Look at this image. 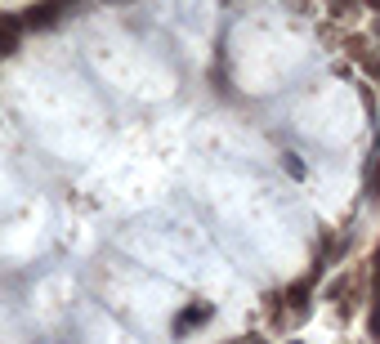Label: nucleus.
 <instances>
[{"label": "nucleus", "mask_w": 380, "mask_h": 344, "mask_svg": "<svg viewBox=\"0 0 380 344\" xmlns=\"http://www.w3.org/2000/svg\"><path fill=\"white\" fill-rule=\"evenodd\" d=\"M376 188H380V175H376Z\"/></svg>", "instance_id": "5"}, {"label": "nucleus", "mask_w": 380, "mask_h": 344, "mask_svg": "<svg viewBox=\"0 0 380 344\" xmlns=\"http://www.w3.org/2000/svg\"><path fill=\"white\" fill-rule=\"evenodd\" d=\"M50 5H63V0H50Z\"/></svg>", "instance_id": "4"}, {"label": "nucleus", "mask_w": 380, "mask_h": 344, "mask_svg": "<svg viewBox=\"0 0 380 344\" xmlns=\"http://www.w3.org/2000/svg\"><path fill=\"white\" fill-rule=\"evenodd\" d=\"M54 18H59V5H41V9H32L23 23H27V27H50Z\"/></svg>", "instance_id": "2"}, {"label": "nucleus", "mask_w": 380, "mask_h": 344, "mask_svg": "<svg viewBox=\"0 0 380 344\" xmlns=\"http://www.w3.org/2000/svg\"><path fill=\"white\" fill-rule=\"evenodd\" d=\"M18 36H23V18L0 14V54H14L18 50Z\"/></svg>", "instance_id": "1"}, {"label": "nucleus", "mask_w": 380, "mask_h": 344, "mask_svg": "<svg viewBox=\"0 0 380 344\" xmlns=\"http://www.w3.org/2000/svg\"><path fill=\"white\" fill-rule=\"evenodd\" d=\"M251 344H264V340H251Z\"/></svg>", "instance_id": "6"}, {"label": "nucleus", "mask_w": 380, "mask_h": 344, "mask_svg": "<svg viewBox=\"0 0 380 344\" xmlns=\"http://www.w3.org/2000/svg\"><path fill=\"white\" fill-rule=\"evenodd\" d=\"M211 304H193V309H188L184 313V318H179V331H188V327H197V322H206V318H211Z\"/></svg>", "instance_id": "3"}]
</instances>
